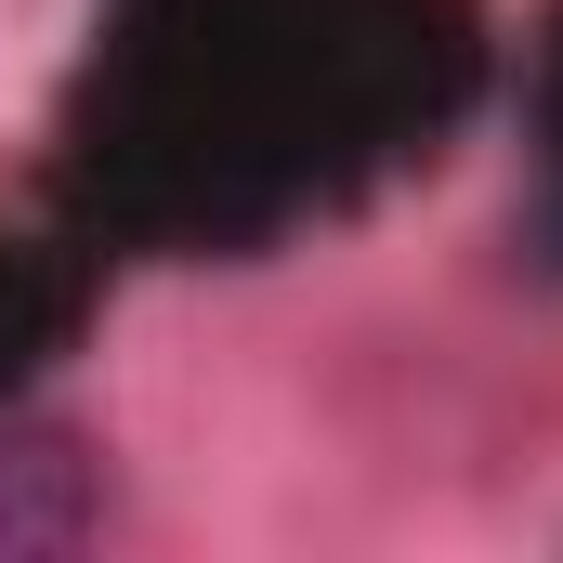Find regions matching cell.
<instances>
[{
  "label": "cell",
  "instance_id": "1",
  "mask_svg": "<svg viewBox=\"0 0 563 563\" xmlns=\"http://www.w3.org/2000/svg\"><path fill=\"white\" fill-rule=\"evenodd\" d=\"M132 132L119 170L157 223L250 236L341 184V157H394L407 119L459 106L445 0H132L119 26Z\"/></svg>",
  "mask_w": 563,
  "mask_h": 563
},
{
  "label": "cell",
  "instance_id": "2",
  "mask_svg": "<svg viewBox=\"0 0 563 563\" xmlns=\"http://www.w3.org/2000/svg\"><path fill=\"white\" fill-rule=\"evenodd\" d=\"M92 472H79V445L66 432H26L0 420V551H66V538H92Z\"/></svg>",
  "mask_w": 563,
  "mask_h": 563
},
{
  "label": "cell",
  "instance_id": "3",
  "mask_svg": "<svg viewBox=\"0 0 563 563\" xmlns=\"http://www.w3.org/2000/svg\"><path fill=\"white\" fill-rule=\"evenodd\" d=\"M525 250L538 276H563V0L525 53Z\"/></svg>",
  "mask_w": 563,
  "mask_h": 563
}]
</instances>
